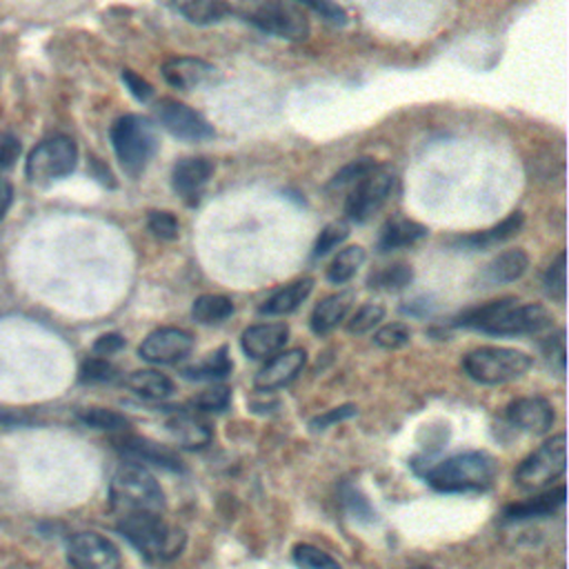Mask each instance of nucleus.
<instances>
[{
    "label": "nucleus",
    "instance_id": "1",
    "mask_svg": "<svg viewBox=\"0 0 569 569\" xmlns=\"http://www.w3.org/2000/svg\"><path fill=\"white\" fill-rule=\"evenodd\" d=\"M551 313L536 302L522 305L518 298H500L467 309L456 318L458 327L476 329L491 336H529L549 329Z\"/></svg>",
    "mask_w": 569,
    "mask_h": 569
},
{
    "label": "nucleus",
    "instance_id": "2",
    "mask_svg": "<svg viewBox=\"0 0 569 569\" xmlns=\"http://www.w3.org/2000/svg\"><path fill=\"white\" fill-rule=\"evenodd\" d=\"M118 531L149 560H171L184 547V533L169 527L153 511H129L118 520Z\"/></svg>",
    "mask_w": 569,
    "mask_h": 569
},
{
    "label": "nucleus",
    "instance_id": "3",
    "mask_svg": "<svg viewBox=\"0 0 569 569\" xmlns=\"http://www.w3.org/2000/svg\"><path fill=\"white\" fill-rule=\"evenodd\" d=\"M493 476H496V465L491 456H487L485 451H465L433 465L425 473V480L438 491L458 493V491L487 489Z\"/></svg>",
    "mask_w": 569,
    "mask_h": 569
},
{
    "label": "nucleus",
    "instance_id": "4",
    "mask_svg": "<svg viewBox=\"0 0 569 569\" xmlns=\"http://www.w3.org/2000/svg\"><path fill=\"white\" fill-rule=\"evenodd\" d=\"M111 144L120 167L129 176H140L158 151V133L149 118L138 113L120 116L111 127Z\"/></svg>",
    "mask_w": 569,
    "mask_h": 569
},
{
    "label": "nucleus",
    "instance_id": "5",
    "mask_svg": "<svg viewBox=\"0 0 569 569\" xmlns=\"http://www.w3.org/2000/svg\"><path fill=\"white\" fill-rule=\"evenodd\" d=\"M113 509L129 511H153L160 513L164 509V493L151 471L142 465L127 462L120 465L111 478L109 487Z\"/></svg>",
    "mask_w": 569,
    "mask_h": 569
},
{
    "label": "nucleus",
    "instance_id": "6",
    "mask_svg": "<svg viewBox=\"0 0 569 569\" xmlns=\"http://www.w3.org/2000/svg\"><path fill=\"white\" fill-rule=\"evenodd\" d=\"M533 365L531 356L511 347H478L462 358V369L480 385H502L516 380Z\"/></svg>",
    "mask_w": 569,
    "mask_h": 569
},
{
    "label": "nucleus",
    "instance_id": "7",
    "mask_svg": "<svg viewBox=\"0 0 569 569\" xmlns=\"http://www.w3.org/2000/svg\"><path fill=\"white\" fill-rule=\"evenodd\" d=\"M242 16L260 31L278 38L305 40L309 36V18L293 0H253Z\"/></svg>",
    "mask_w": 569,
    "mask_h": 569
},
{
    "label": "nucleus",
    "instance_id": "8",
    "mask_svg": "<svg viewBox=\"0 0 569 569\" xmlns=\"http://www.w3.org/2000/svg\"><path fill=\"white\" fill-rule=\"evenodd\" d=\"M78 162V147L69 136H53L38 142L27 156L24 173L33 184H49L69 176Z\"/></svg>",
    "mask_w": 569,
    "mask_h": 569
},
{
    "label": "nucleus",
    "instance_id": "9",
    "mask_svg": "<svg viewBox=\"0 0 569 569\" xmlns=\"http://www.w3.org/2000/svg\"><path fill=\"white\" fill-rule=\"evenodd\" d=\"M567 469V436L556 433L545 440L533 453H529L516 469V485L536 491L551 485Z\"/></svg>",
    "mask_w": 569,
    "mask_h": 569
},
{
    "label": "nucleus",
    "instance_id": "10",
    "mask_svg": "<svg viewBox=\"0 0 569 569\" xmlns=\"http://www.w3.org/2000/svg\"><path fill=\"white\" fill-rule=\"evenodd\" d=\"M396 173L382 167H376L365 178H360L356 184H351V191L345 200V213L351 222H367L393 193L396 189Z\"/></svg>",
    "mask_w": 569,
    "mask_h": 569
},
{
    "label": "nucleus",
    "instance_id": "11",
    "mask_svg": "<svg viewBox=\"0 0 569 569\" xmlns=\"http://www.w3.org/2000/svg\"><path fill=\"white\" fill-rule=\"evenodd\" d=\"M156 120L160 122L162 129H167L171 136L180 138V140H207L213 138V127L189 104L178 102L173 98H162L156 102L153 107Z\"/></svg>",
    "mask_w": 569,
    "mask_h": 569
},
{
    "label": "nucleus",
    "instance_id": "12",
    "mask_svg": "<svg viewBox=\"0 0 569 569\" xmlns=\"http://www.w3.org/2000/svg\"><path fill=\"white\" fill-rule=\"evenodd\" d=\"M67 558L73 569H118L120 553L111 540L100 533H76L67 545Z\"/></svg>",
    "mask_w": 569,
    "mask_h": 569
},
{
    "label": "nucleus",
    "instance_id": "13",
    "mask_svg": "<svg viewBox=\"0 0 569 569\" xmlns=\"http://www.w3.org/2000/svg\"><path fill=\"white\" fill-rule=\"evenodd\" d=\"M191 349H193V338L189 331L178 327H160L140 342L138 353L147 362L171 365L189 356Z\"/></svg>",
    "mask_w": 569,
    "mask_h": 569
},
{
    "label": "nucleus",
    "instance_id": "14",
    "mask_svg": "<svg viewBox=\"0 0 569 569\" xmlns=\"http://www.w3.org/2000/svg\"><path fill=\"white\" fill-rule=\"evenodd\" d=\"M213 176V162L204 156L180 158L171 169V187L187 202L196 204Z\"/></svg>",
    "mask_w": 569,
    "mask_h": 569
},
{
    "label": "nucleus",
    "instance_id": "15",
    "mask_svg": "<svg viewBox=\"0 0 569 569\" xmlns=\"http://www.w3.org/2000/svg\"><path fill=\"white\" fill-rule=\"evenodd\" d=\"M162 76L171 87L182 89V91L209 87L220 78V73L213 64H209L202 58H191V56H180V58L167 60L162 64Z\"/></svg>",
    "mask_w": 569,
    "mask_h": 569
},
{
    "label": "nucleus",
    "instance_id": "16",
    "mask_svg": "<svg viewBox=\"0 0 569 569\" xmlns=\"http://www.w3.org/2000/svg\"><path fill=\"white\" fill-rule=\"evenodd\" d=\"M116 449L120 451V456L127 460V462H136V465H153V467H160V469H167V471H180L182 465H180V458L149 440V438H140V436H120L116 438Z\"/></svg>",
    "mask_w": 569,
    "mask_h": 569
},
{
    "label": "nucleus",
    "instance_id": "17",
    "mask_svg": "<svg viewBox=\"0 0 569 569\" xmlns=\"http://www.w3.org/2000/svg\"><path fill=\"white\" fill-rule=\"evenodd\" d=\"M553 407L538 396L518 398L507 407V420L527 433H547L553 425Z\"/></svg>",
    "mask_w": 569,
    "mask_h": 569
},
{
    "label": "nucleus",
    "instance_id": "18",
    "mask_svg": "<svg viewBox=\"0 0 569 569\" xmlns=\"http://www.w3.org/2000/svg\"><path fill=\"white\" fill-rule=\"evenodd\" d=\"M305 362H307L305 349L282 351V353L269 358V362L256 373L253 387L258 391H273L278 387H284L287 382H291L300 373Z\"/></svg>",
    "mask_w": 569,
    "mask_h": 569
},
{
    "label": "nucleus",
    "instance_id": "19",
    "mask_svg": "<svg viewBox=\"0 0 569 569\" xmlns=\"http://www.w3.org/2000/svg\"><path fill=\"white\" fill-rule=\"evenodd\" d=\"M289 336V327L284 322H264V325H253L242 331L240 345L247 356L256 360H264L276 356Z\"/></svg>",
    "mask_w": 569,
    "mask_h": 569
},
{
    "label": "nucleus",
    "instance_id": "20",
    "mask_svg": "<svg viewBox=\"0 0 569 569\" xmlns=\"http://www.w3.org/2000/svg\"><path fill=\"white\" fill-rule=\"evenodd\" d=\"M529 267V256L522 249H507L498 253L480 273L482 284L493 287V284H505L522 278V273Z\"/></svg>",
    "mask_w": 569,
    "mask_h": 569
},
{
    "label": "nucleus",
    "instance_id": "21",
    "mask_svg": "<svg viewBox=\"0 0 569 569\" xmlns=\"http://www.w3.org/2000/svg\"><path fill=\"white\" fill-rule=\"evenodd\" d=\"M353 293L351 291H338L333 296H327L325 300H320L309 318L311 331L318 336H325L329 331H333L347 316L349 307H351Z\"/></svg>",
    "mask_w": 569,
    "mask_h": 569
},
{
    "label": "nucleus",
    "instance_id": "22",
    "mask_svg": "<svg viewBox=\"0 0 569 569\" xmlns=\"http://www.w3.org/2000/svg\"><path fill=\"white\" fill-rule=\"evenodd\" d=\"M525 222V216L522 211H511L505 220H500L498 224L489 227V229H482V231H476V233H469V236H460L456 238V244L458 247H465V249H471V251H480V249H489L511 236H516L520 231Z\"/></svg>",
    "mask_w": 569,
    "mask_h": 569
},
{
    "label": "nucleus",
    "instance_id": "23",
    "mask_svg": "<svg viewBox=\"0 0 569 569\" xmlns=\"http://www.w3.org/2000/svg\"><path fill=\"white\" fill-rule=\"evenodd\" d=\"M425 236H427V227H422L416 220L398 216V218L387 220L385 227L380 229L378 251L387 253V251H396V249H402V247H411Z\"/></svg>",
    "mask_w": 569,
    "mask_h": 569
},
{
    "label": "nucleus",
    "instance_id": "24",
    "mask_svg": "<svg viewBox=\"0 0 569 569\" xmlns=\"http://www.w3.org/2000/svg\"><path fill=\"white\" fill-rule=\"evenodd\" d=\"M167 429L169 433L173 436L176 442H180L182 447L187 449H200L204 445L211 442V429L204 420H200L198 416L193 413H187V411H180V413H173L169 420H167Z\"/></svg>",
    "mask_w": 569,
    "mask_h": 569
},
{
    "label": "nucleus",
    "instance_id": "25",
    "mask_svg": "<svg viewBox=\"0 0 569 569\" xmlns=\"http://www.w3.org/2000/svg\"><path fill=\"white\" fill-rule=\"evenodd\" d=\"M313 289V280L311 278H300V280H293L289 282L287 287L278 289L276 293H271L262 305H260V313H267V316H284V313H291L296 311L305 300L307 296L311 293Z\"/></svg>",
    "mask_w": 569,
    "mask_h": 569
},
{
    "label": "nucleus",
    "instance_id": "26",
    "mask_svg": "<svg viewBox=\"0 0 569 569\" xmlns=\"http://www.w3.org/2000/svg\"><path fill=\"white\" fill-rule=\"evenodd\" d=\"M565 493L567 489L560 485L551 491H545V493H538L529 500H522V502H513L509 507H505V518L507 520H527V518H542V516H549L553 513L558 507H562L565 502Z\"/></svg>",
    "mask_w": 569,
    "mask_h": 569
},
{
    "label": "nucleus",
    "instance_id": "27",
    "mask_svg": "<svg viewBox=\"0 0 569 569\" xmlns=\"http://www.w3.org/2000/svg\"><path fill=\"white\" fill-rule=\"evenodd\" d=\"M193 24H213L224 20L233 9L227 0H164Z\"/></svg>",
    "mask_w": 569,
    "mask_h": 569
},
{
    "label": "nucleus",
    "instance_id": "28",
    "mask_svg": "<svg viewBox=\"0 0 569 569\" xmlns=\"http://www.w3.org/2000/svg\"><path fill=\"white\" fill-rule=\"evenodd\" d=\"M124 385L131 391H136L138 396L149 398V400H160V398H167L173 393V382L164 373L153 371V369H140V371L129 373Z\"/></svg>",
    "mask_w": 569,
    "mask_h": 569
},
{
    "label": "nucleus",
    "instance_id": "29",
    "mask_svg": "<svg viewBox=\"0 0 569 569\" xmlns=\"http://www.w3.org/2000/svg\"><path fill=\"white\" fill-rule=\"evenodd\" d=\"M233 313V302L220 293H202L193 300L191 316L200 325H216Z\"/></svg>",
    "mask_w": 569,
    "mask_h": 569
},
{
    "label": "nucleus",
    "instance_id": "30",
    "mask_svg": "<svg viewBox=\"0 0 569 569\" xmlns=\"http://www.w3.org/2000/svg\"><path fill=\"white\" fill-rule=\"evenodd\" d=\"M365 258H367V253L358 244H351V247L338 251V256L327 267V280L333 282V284L349 282L356 276V271L362 267Z\"/></svg>",
    "mask_w": 569,
    "mask_h": 569
},
{
    "label": "nucleus",
    "instance_id": "31",
    "mask_svg": "<svg viewBox=\"0 0 569 569\" xmlns=\"http://www.w3.org/2000/svg\"><path fill=\"white\" fill-rule=\"evenodd\" d=\"M231 369H233V365H231V358H229V349L222 345L220 349L209 353L202 362L182 369V373L187 378H193V380H213V378L229 376Z\"/></svg>",
    "mask_w": 569,
    "mask_h": 569
},
{
    "label": "nucleus",
    "instance_id": "32",
    "mask_svg": "<svg viewBox=\"0 0 569 569\" xmlns=\"http://www.w3.org/2000/svg\"><path fill=\"white\" fill-rule=\"evenodd\" d=\"M413 278V271L409 264L405 262H396V264H389L376 273L369 276V287L371 289H382V291H400L405 289Z\"/></svg>",
    "mask_w": 569,
    "mask_h": 569
},
{
    "label": "nucleus",
    "instance_id": "33",
    "mask_svg": "<svg viewBox=\"0 0 569 569\" xmlns=\"http://www.w3.org/2000/svg\"><path fill=\"white\" fill-rule=\"evenodd\" d=\"M78 418L87 427L100 429V431H127V427H129V420L122 413L104 409V407H89V409L80 411Z\"/></svg>",
    "mask_w": 569,
    "mask_h": 569
},
{
    "label": "nucleus",
    "instance_id": "34",
    "mask_svg": "<svg viewBox=\"0 0 569 569\" xmlns=\"http://www.w3.org/2000/svg\"><path fill=\"white\" fill-rule=\"evenodd\" d=\"M293 562L298 569H342L327 551L307 542L293 547Z\"/></svg>",
    "mask_w": 569,
    "mask_h": 569
},
{
    "label": "nucleus",
    "instance_id": "35",
    "mask_svg": "<svg viewBox=\"0 0 569 569\" xmlns=\"http://www.w3.org/2000/svg\"><path fill=\"white\" fill-rule=\"evenodd\" d=\"M565 273H567V253L560 251L553 258V262L549 264L547 273H545V291H547V296L551 300H556L560 305L565 302V293H567V278H565Z\"/></svg>",
    "mask_w": 569,
    "mask_h": 569
},
{
    "label": "nucleus",
    "instance_id": "36",
    "mask_svg": "<svg viewBox=\"0 0 569 569\" xmlns=\"http://www.w3.org/2000/svg\"><path fill=\"white\" fill-rule=\"evenodd\" d=\"M347 236H349V224H347L345 220H333V222H329V224L320 231V236H318V240H316V244H313V258L327 256V253H329L331 249H336Z\"/></svg>",
    "mask_w": 569,
    "mask_h": 569
},
{
    "label": "nucleus",
    "instance_id": "37",
    "mask_svg": "<svg viewBox=\"0 0 569 569\" xmlns=\"http://www.w3.org/2000/svg\"><path fill=\"white\" fill-rule=\"evenodd\" d=\"M378 164L373 158H358V160H351L349 164H345L329 182L331 189H340L345 184H356L360 178H365L369 171H373Z\"/></svg>",
    "mask_w": 569,
    "mask_h": 569
},
{
    "label": "nucleus",
    "instance_id": "38",
    "mask_svg": "<svg viewBox=\"0 0 569 569\" xmlns=\"http://www.w3.org/2000/svg\"><path fill=\"white\" fill-rule=\"evenodd\" d=\"M231 402V389L224 387V385H213L204 391H200L191 405L200 411H224Z\"/></svg>",
    "mask_w": 569,
    "mask_h": 569
},
{
    "label": "nucleus",
    "instance_id": "39",
    "mask_svg": "<svg viewBox=\"0 0 569 569\" xmlns=\"http://www.w3.org/2000/svg\"><path fill=\"white\" fill-rule=\"evenodd\" d=\"M382 318H385V307L378 305V302H367V305H362V307L351 316L347 329H349L351 333H367V331H371Z\"/></svg>",
    "mask_w": 569,
    "mask_h": 569
},
{
    "label": "nucleus",
    "instance_id": "40",
    "mask_svg": "<svg viewBox=\"0 0 569 569\" xmlns=\"http://www.w3.org/2000/svg\"><path fill=\"white\" fill-rule=\"evenodd\" d=\"M118 376V369L102 356L87 358L80 365V380L82 382H109Z\"/></svg>",
    "mask_w": 569,
    "mask_h": 569
},
{
    "label": "nucleus",
    "instance_id": "41",
    "mask_svg": "<svg viewBox=\"0 0 569 569\" xmlns=\"http://www.w3.org/2000/svg\"><path fill=\"white\" fill-rule=\"evenodd\" d=\"M409 338H411V331L405 322H391L376 331L373 342L385 349H398V347H405L409 342Z\"/></svg>",
    "mask_w": 569,
    "mask_h": 569
},
{
    "label": "nucleus",
    "instance_id": "42",
    "mask_svg": "<svg viewBox=\"0 0 569 569\" xmlns=\"http://www.w3.org/2000/svg\"><path fill=\"white\" fill-rule=\"evenodd\" d=\"M149 231L160 240H176L178 238V220L171 211H151L147 218Z\"/></svg>",
    "mask_w": 569,
    "mask_h": 569
},
{
    "label": "nucleus",
    "instance_id": "43",
    "mask_svg": "<svg viewBox=\"0 0 569 569\" xmlns=\"http://www.w3.org/2000/svg\"><path fill=\"white\" fill-rule=\"evenodd\" d=\"M340 498H342L347 511H349L353 518L373 520V509H371V505L367 502V498H365L353 485H342Z\"/></svg>",
    "mask_w": 569,
    "mask_h": 569
},
{
    "label": "nucleus",
    "instance_id": "44",
    "mask_svg": "<svg viewBox=\"0 0 569 569\" xmlns=\"http://www.w3.org/2000/svg\"><path fill=\"white\" fill-rule=\"evenodd\" d=\"M300 7H309L311 11H316L320 18L333 22V24H345L347 22V11L333 2V0H293Z\"/></svg>",
    "mask_w": 569,
    "mask_h": 569
},
{
    "label": "nucleus",
    "instance_id": "45",
    "mask_svg": "<svg viewBox=\"0 0 569 569\" xmlns=\"http://www.w3.org/2000/svg\"><path fill=\"white\" fill-rule=\"evenodd\" d=\"M122 82L127 84V89L131 91V96H133L136 100H140V102H147V100L153 96V87H151L144 78H140L138 73H133L131 69H122Z\"/></svg>",
    "mask_w": 569,
    "mask_h": 569
},
{
    "label": "nucleus",
    "instance_id": "46",
    "mask_svg": "<svg viewBox=\"0 0 569 569\" xmlns=\"http://www.w3.org/2000/svg\"><path fill=\"white\" fill-rule=\"evenodd\" d=\"M20 156V142L18 138L9 133H0V173L11 169Z\"/></svg>",
    "mask_w": 569,
    "mask_h": 569
},
{
    "label": "nucleus",
    "instance_id": "47",
    "mask_svg": "<svg viewBox=\"0 0 569 569\" xmlns=\"http://www.w3.org/2000/svg\"><path fill=\"white\" fill-rule=\"evenodd\" d=\"M351 416H356V407H353V405H342V407H336V409H331V411H327V413L316 416V418L311 420V429H327V427H331L333 422L347 420V418H351Z\"/></svg>",
    "mask_w": 569,
    "mask_h": 569
},
{
    "label": "nucleus",
    "instance_id": "48",
    "mask_svg": "<svg viewBox=\"0 0 569 569\" xmlns=\"http://www.w3.org/2000/svg\"><path fill=\"white\" fill-rule=\"evenodd\" d=\"M124 347V338L120 333H102L96 342H93V353L96 356H113L116 351H120Z\"/></svg>",
    "mask_w": 569,
    "mask_h": 569
},
{
    "label": "nucleus",
    "instance_id": "49",
    "mask_svg": "<svg viewBox=\"0 0 569 569\" xmlns=\"http://www.w3.org/2000/svg\"><path fill=\"white\" fill-rule=\"evenodd\" d=\"M11 200H13V187H11V182L0 173V220L4 218L7 209L11 207Z\"/></svg>",
    "mask_w": 569,
    "mask_h": 569
},
{
    "label": "nucleus",
    "instance_id": "50",
    "mask_svg": "<svg viewBox=\"0 0 569 569\" xmlns=\"http://www.w3.org/2000/svg\"><path fill=\"white\" fill-rule=\"evenodd\" d=\"M418 569H429V567H418Z\"/></svg>",
    "mask_w": 569,
    "mask_h": 569
}]
</instances>
